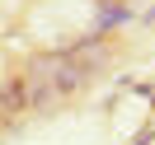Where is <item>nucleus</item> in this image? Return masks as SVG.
<instances>
[{"mask_svg":"<svg viewBox=\"0 0 155 145\" xmlns=\"http://www.w3.org/2000/svg\"><path fill=\"white\" fill-rule=\"evenodd\" d=\"M127 19H132V10H127V5H104V10H99V33H108V28H122Z\"/></svg>","mask_w":155,"mask_h":145,"instance_id":"f257e3e1","label":"nucleus"},{"mask_svg":"<svg viewBox=\"0 0 155 145\" xmlns=\"http://www.w3.org/2000/svg\"><path fill=\"white\" fill-rule=\"evenodd\" d=\"M146 19H155V5H150V10H146Z\"/></svg>","mask_w":155,"mask_h":145,"instance_id":"f03ea898","label":"nucleus"}]
</instances>
